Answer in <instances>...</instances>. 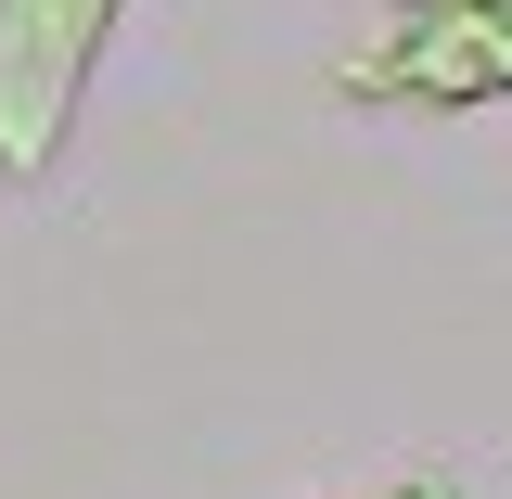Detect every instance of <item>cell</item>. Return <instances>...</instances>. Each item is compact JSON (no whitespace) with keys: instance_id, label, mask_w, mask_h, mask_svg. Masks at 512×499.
Listing matches in <instances>:
<instances>
[{"instance_id":"2","label":"cell","mask_w":512,"mask_h":499,"mask_svg":"<svg viewBox=\"0 0 512 499\" xmlns=\"http://www.w3.org/2000/svg\"><path fill=\"white\" fill-rule=\"evenodd\" d=\"M116 13H128V0H0V180H13V192H39L64 167Z\"/></svg>"},{"instance_id":"1","label":"cell","mask_w":512,"mask_h":499,"mask_svg":"<svg viewBox=\"0 0 512 499\" xmlns=\"http://www.w3.org/2000/svg\"><path fill=\"white\" fill-rule=\"evenodd\" d=\"M346 103L384 116H474L512 103V0H384L372 26L333 52Z\"/></svg>"},{"instance_id":"3","label":"cell","mask_w":512,"mask_h":499,"mask_svg":"<svg viewBox=\"0 0 512 499\" xmlns=\"http://www.w3.org/2000/svg\"><path fill=\"white\" fill-rule=\"evenodd\" d=\"M372 499H461L448 474H397V487H372Z\"/></svg>"}]
</instances>
